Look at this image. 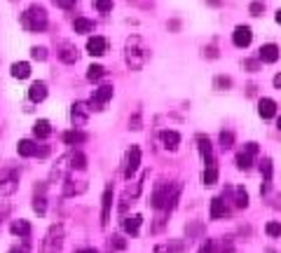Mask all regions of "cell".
Here are the masks:
<instances>
[{
  "instance_id": "7c38bea8",
  "label": "cell",
  "mask_w": 281,
  "mask_h": 253,
  "mask_svg": "<svg viewBox=\"0 0 281 253\" xmlns=\"http://www.w3.org/2000/svg\"><path fill=\"white\" fill-rule=\"evenodd\" d=\"M197 145H199V153H202V160H204L206 166H213V148H211V141L206 136H197Z\"/></svg>"
},
{
  "instance_id": "6da1fadb",
  "label": "cell",
  "mask_w": 281,
  "mask_h": 253,
  "mask_svg": "<svg viewBox=\"0 0 281 253\" xmlns=\"http://www.w3.org/2000/svg\"><path fill=\"white\" fill-rule=\"evenodd\" d=\"M124 59H127V66L134 68V71H141L145 66V61L150 59V52L148 47L143 45V40L138 35H132L124 45Z\"/></svg>"
},
{
  "instance_id": "44dd1931",
  "label": "cell",
  "mask_w": 281,
  "mask_h": 253,
  "mask_svg": "<svg viewBox=\"0 0 281 253\" xmlns=\"http://www.w3.org/2000/svg\"><path fill=\"white\" fill-rule=\"evenodd\" d=\"M10 230H12V235L26 239V237H31V223H28V220H14Z\"/></svg>"
},
{
  "instance_id": "484cf974",
  "label": "cell",
  "mask_w": 281,
  "mask_h": 253,
  "mask_svg": "<svg viewBox=\"0 0 281 253\" xmlns=\"http://www.w3.org/2000/svg\"><path fill=\"white\" fill-rule=\"evenodd\" d=\"M59 59L63 61V64H77V59H80V54H77L75 47H71V45H66L63 50L59 52Z\"/></svg>"
},
{
  "instance_id": "ee69618b",
  "label": "cell",
  "mask_w": 281,
  "mask_h": 253,
  "mask_svg": "<svg viewBox=\"0 0 281 253\" xmlns=\"http://www.w3.org/2000/svg\"><path fill=\"white\" fill-rule=\"evenodd\" d=\"M199 253H211V242H206V244H204V246L199 248Z\"/></svg>"
},
{
  "instance_id": "f907efd6",
  "label": "cell",
  "mask_w": 281,
  "mask_h": 253,
  "mask_svg": "<svg viewBox=\"0 0 281 253\" xmlns=\"http://www.w3.org/2000/svg\"><path fill=\"white\" fill-rule=\"evenodd\" d=\"M12 253H19V251H12Z\"/></svg>"
},
{
  "instance_id": "1f68e13d",
  "label": "cell",
  "mask_w": 281,
  "mask_h": 253,
  "mask_svg": "<svg viewBox=\"0 0 281 253\" xmlns=\"http://www.w3.org/2000/svg\"><path fill=\"white\" fill-rule=\"evenodd\" d=\"M213 87H215V89H221V92H225V89L232 87V80H230L227 75H218V77L213 80Z\"/></svg>"
},
{
  "instance_id": "f1b7e54d",
  "label": "cell",
  "mask_w": 281,
  "mask_h": 253,
  "mask_svg": "<svg viewBox=\"0 0 281 253\" xmlns=\"http://www.w3.org/2000/svg\"><path fill=\"white\" fill-rule=\"evenodd\" d=\"M101 77H105V68L103 66H96V64H94V66L87 68V80L89 82H99Z\"/></svg>"
},
{
  "instance_id": "3957f363",
  "label": "cell",
  "mask_w": 281,
  "mask_h": 253,
  "mask_svg": "<svg viewBox=\"0 0 281 253\" xmlns=\"http://www.w3.org/2000/svg\"><path fill=\"white\" fill-rule=\"evenodd\" d=\"M19 185V171L12 169V166H5L0 169V195H12Z\"/></svg>"
},
{
  "instance_id": "83f0119b",
  "label": "cell",
  "mask_w": 281,
  "mask_h": 253,
  "mask_svg": "<svg viewBox=\"0 0 281 253\" xmlns=\"http://www.w3.org/2000/svg\"><path fill=\"white\" fill-rule=\"evenodd\" d=\"M251 162H253V155L248 153V150H242V153L237 155V169H242V171L251 169Z\"/></svg>"
},
{
  "instance_id": "5b68a950",
  "label": "cell",
  "mask_w": 281,
  "mask_h": 253,
  "mask_svg": "<svg viewBox=\"0 0 281 253\" xmlns=\"http://www.w3.org/2000/svg\"><path fill=\"white\" fill-rule=\"evenodd\" d=\"M17 153L21 155V157H47V155H50V148H38L35 141L24 138V141L17 143Z\"/></svg>"
},
{
  "instance_id": "2e32d148",
  "label": "cell",
  "mask_w": 281,
  "mask_h": 253,
  "mask_svg": "<svg viewBox=\"0 0 281 253\" xmlns=\"http://www.w3.org/2000/svg\"><path fill=\"white\" fill-rule=\"evenodd\" d=\"M258 115L263 120H272L276 115V103L272 99H260L258 101Z\"/></svg>"
},
{
  "instance_id": "d590c367",
  "label": "cell",
  "mask_w": 281,
  "mask_h": 253,
  "mask_svg": "<svg viewBox=\"0 0 281 253\" xmlns=\"http://www.w3.org/2000/svg\"><path fill=\"white\" fill-rule=\"evenodd\" d=\"M248 10H251V14H253V17H260V14L265 12V3H263V0H253Z\"/></svg>"
},
{
  "instance_id": "60d3db41",
  "label": "cell",
  "mask_w": 281,
  "mask_h": 253,
  "mask_svg": "<svg viewBox=\"0 0 281 253\" xmlns=\"http://www.w3.org/2000/svg\"><path fill=\"white\" fill-rule=\"evenodd\" d=\"M132 5L136 7H143V10H148V7H153V0H129Z\"/></svg>"
},
{
  "instance_id": "bcb514c9",
  "label": "cell",
  "mask_w": 281,
  "mask_h": 253,
  "mask_svg": "<svg viewBox=\"0 0 281 253\" xmlns=\"http://www.w3.org/2000/svg\"><path fill=\"white\" fill-rule=\"evenodd\" d=\"M75 253H99L96 248H80V251H75Z\"/></svg>"
},
{
  "instance_id": "52a82bcc",
  "label": "cell",
  "mask_w": 281,
  "mask_h": 253,
  "mask_svg": "<svg viewBox=\"0 0 281 253\" xmlns=\"http://www.w3.org/2000/svg\"><path fill=\"white\" fill-rule=\"evenodd\" d=\"M113 94H115L113 85H101L99 89H94V96H92V108H94V110H103V106L113 99Z\"/></svg>"
},
{
  "instance_id": "4fadbf2b",
  "label": "cell",
  "mask_w": 281,
  "mask_h": 253,
  "mask_svg": "<svg viewBox=\"0 0 281 253\" xmlns=\"http://www.w3.org/2000/svg\"><path fill=\"white\" fill-rule=\"evenodd\" d=\"M101 202H103L101 204V225H108V220H111V206H113V185L105 187Z\"/></svg>"
},
{
  "instance_id": "d6a6232c",
  "label": "cell",
  "mask_w": 281,
  "mask_h": 253,
  "mask_svg": "<svg viewBox=\"0 0 281 253\" xmlns=\"http://www.w3.org/2000/svg\"><path fill=\"white\" fill-rule=\"evenodd\" d=\"M94 7L101 12V14H108V12L113 10V0H92Z\"/></svg>"
},
{
  "instance_id": "277c9868",
  "label": "cell",
  "mask_w": 281,
  "mask_h": 253,
  "mask_svg": "<svg viewBox=\"0 0 281 253\" xmlns=\"http://www.w3.org/2000/svg\"><path fill=\"white\" fill-rule=\"evenodd\" d=\"M61 244H63V227L52 225L47 237H45V242H42V253H59Z\"/></svg>"
},
{
  "instance_id": "9a60e30c",
  "label": "cell",
  "mask_w": 281,
  "mask_h": 253,
  "mask_svg": "<svg viewBox=\"0 0 281 253\" xmlns=\"http://www.w3.org/2000/svg\"><path fill=\"white\" fill-rule=\"evenodd\" d=\"M260 171H263V176H265V183H263V187H260V193L267 195V190H270V183H272V174H274V166H272L270 157H265V160L260 162Z\"/></svg>"
},
{
  "instance_id": "4dcf8cb0",
  "label": "cell",
  "mask_w": 281,
  "mask_h": 253,
  "mask_svg": "<svg viewBox=\"0 0 281 253\" xmlns=\"http://www.w3.org/2000/svg\"><path fill=\"white\" fill-rule=\"evenodd\" d=\"M232 145H234V134L232 132H221V148L230 150Z\"/></svg>"
},
{
  "instance_id": "d6986e66",
  "label": "cell",
  "mask_w": 281,
  "mask_h": 253,
  "mask_svg": "<svg viewBox=\"0 0 281 253\" xmlns=\"http://www.w3.org/2000/svg\"><path fill=\"white\" fill-rule=\"evenodd\" d=\"M87 138H89V136H87L84 132H80V129H71V132L63 134V143H68V145H80V143H84Z\"/></svg>"
},
{
  "instance_id": "8fae6325",
  "label": "cell",
  "mask_w": 281,
  "mask_h": 253,
  "mask_svg": "<svg viewBox=\"0 0 281 253\" xmlns=\"http://www.w3.org/2000/svg\"><path fill=\"white\" fill-rule=\"evenodd\" d=\"M87 52L92 56H103L105 52H108V40L101 38V35H92V38L87 40Z\"/></svg>"
},
{
  "instance_id": "ab89813d",
  "label": "cell",
  "mask_w": 281,
  "mask_h": 253,
  "mask_svg": "<svg viewBox=\"0 0 281 253\" xmlns=\"http://www.w3.org/2000/svg\"><path fill=\"white\" fill-rule=\"evenodd\" d=\"M54 3L61 7V10H71V7H75L77 0H54Z\"/></svg>"
},
{
  "instance_id": "cb8c5ba5",
  "label": "cell",
  "mask_w": 281,
  "mask_h": 253,
  "mask_svg": "<svg viewBox=\"0 0 281 253\" xmlns=\"http://www.w3.org/2000/svg\"><path fill=\"white\" fill-rule=\"evenodd\" d=\"M232 193H234V206L237 209H246L248 206V193H246V187H232Z\"/></svg>"
},
{
  "instance_id": "f546056e",
  "label": "cell",
  "mask_w": 281,
  "mask_h": 253,
  "mask_svg": "<svg viewBox=\"0 0 281 253\" xmlns=\"http://www.w3.org/2000/svg\"><path fill=\"white\" fill-rule=\"evenodd\" d=\"M71 166L73 169H77V171H82L84 166H87V157H84L80 150H75V153L71 155Z\"/></svg>"
},
{
  "instance_id": "681fc988",
  "label": "cell",
  "mask_w": 281,
  "mask_h": 253,
  "mask_svg": "<svg viewBox=\"0 0 281 253\" xmlns=\"http://www.w3.org/2000/svg\"><path fill=\"white\" fill-rule=\"evenodd\" d=\"M276 126H279V129H281V117H279V120H276Z\"/></svg>"
},
{
  "instance_id": "f6af8a7d",
  "label": "cell",
  "mask_w": 281,
  "mask_h": 253,
  "mask_svg": "<svg viewBox=\"0 0 281 253\" xmlns=\"http://www.w3.org/2000/svg\"><path fill=\"white\" fill-rule=\"evenodd\" d=\"M155 253H169V246H157L155 248Z\"/></svg>"
},
{
  "instance_id": "9c48e42d",
  "label": "cell",
  "mask_w": 281,
  "mask_h": 253,
  "mask_svg": "<svg viewBox=\"0 0 281 253\" xmlns=\"http://www.w3.org/2000/svg\"><path fill=\"white\" fill-rule=\"evenodd\" d=\"M279 56H281V50H279V45H274V43H267L258 50V61L260 64H276Z\"/></svg>"
},
{
  "instance_id": "b9f144b4",
  "label": "cell",
  "mask_w": 281,
  "mask_h": 253,
  "mask_svg": "<svg viewBox=\"0 0 281 253\" xmlns=\"http://www.w3.org/2000/svg\"><path fill=\"white\" fill-rule=\"evenodd\" d=\"M244 150H248L251 155H258V143H253V141H251V143L244 145Z\"/></svg>"
},
{
  "instance_id": "d4e9b609",
  "label": "cell",
  "mask_w": 281,
  "mask_h": 253,
  "mask_svg": "<svg viewBox=\"0 0 281 253\" xmlns=\"http://www.w3.org/2000/svg\"><path fill=\"white\" fill-rule=\"evenodd\" d=\"M28 75H31V66H28L26 61L12 64V77H17V80H26Z\"/></svg>"
},
{
  "instance_id": "7a4b0ae2",
  "label": "cell",
  "mask_w": 281,
  "mask_h": 253,
  "mask_svg": "<svg viewBox=\"0 0 281 253\" xmlns=\"http://www.w3.org/2000/svg\"><path fill=\"white\" fill-rule=\"evenodd\" d=\"M21 26L31 33H40L47 28V12L42 5H31L26 12L21 14Z\"/></svg>"
},
{
  "instance_id": "f35d334b",
  "label": "cell",
  "mask_w": 281,
  "mask_h": 253,
  "mask_svg": "<svg viewBox=\"0 0 281 253\" xmlns=\"http://www.w3.org/2000/svg\"><path fill=\"white\" fill-rule=\"evenodd\" d=\"M244 68H248L251 73H255L260 68V61L258 59H246V61H244Z\"/></svg>"
},
{
  "instance_id": "836d02e7",
  "label": "cell",
  "mask_w": 281,
  "mask_h": 253,
  "mask_svg": "<svg viewBox=\"0 0 281 253\" xmlns=\"http://www.w3.org/2000/svg\"><path fill=\"white\" fill-rule=\"evenodd\" d=\"M265 232L270 237H281V223H276V220H270L267 225H265Z\"/></svg>"
},
{
  "instance_id": "30bf717a",
  "label": "cell",
  "mask_w": 281,
  "mask_h": 253,
  "mask_svg": "<svg viewBox=\"0 0 281 253\" xmlns=\"http://www.w3.org/2000/svg\"><path fill=\"white\" fill-rule=\"evenodd\" d=\"M251 40H253V31H251L248 26H237L234 28V33H232V43H234V47L246 50L248 45H251Z\"/></svg>"
},
{
  "instance_id": "ba28073f",
  "label": "cell",
  "mask_w": 281,
  "mask_h": 253,
  "mask_svg": "<svg viewBox=\"0 0 281 253\" xmlns=\"http://www.w3.org/2000/svg\"><path fill=\"white\" fill-rule=\"evenodd\" d=\"M138 166H141V148L132 145L127 153V160H124V178H132L138 171Z\"/></svg>"
},
{
  "instance_id": "e0dca14e",
  "label": "cell",
  "mask_w": 281,
  "mask_h": 253,
  "mask_svg": "<svg viewBox=\"0 0 281 253\" xmlns=\"http://www.w3.org/2000/svg\"><path fill=\"white\" fill-rule=\"evenodd\" d=\"M141 223H143V218L141 216H127V218L122 220V230L127 232V235H132V237H136L138 235V230H141Z\"/></svg>"
},
{
  "instance_id": "7dc6e473",
  "label": "cell",
  "mask_w": 281,
  "mask_h": 253,
  "mask_svg": "<svg viewBox=\"0 0 281 253\" xmlns=\"http://www.w3.org/2000/svg\"><path fill=\"white\" fill-rule=\"evenodd\" d=\"M206 3H209L211 7H218V5H221V3H223V0H206Z\"/></svg>"
},
{
  "instance_id": "7bdbcfd3",
  "label": "cell",
  "mask_w": 281,
  "mask_h": 253,
  "mask_svg": "<svg viewBox=\"0 0 281 253\" xmlns=\"http://www.w3.org/2000/svg\"><path fill=\"white\" fill-rule=\"evenodd\" d=\"M272 82H274V87H276V89H281V73H276V75H274V80H272Z\"/></svg>"
},
{
  "instance_id": "4316f807",
  "label": "cell",
  "mask_w": 281,
  "mask_h": 253,
  "mask_svg": "<svg viewBox=\"0 0 281 253\" xmlns=\"http://www.w3.org/2000/svg\"><path fill=\"white\" fill-rule=\"evenodd\" d=\"M202 181H204V185H215L218 183V166H206L204 174H202Z\"/></svg>"
},
{
  "instance_id": "7402d4cb",
  "label": "cell",
  "mask_w": 281,
  "mask_h": 253,
  "mask_svg": "<svg viewBox=\"0 0 281 253\" xmlns=\"http://www.w3.org/2000/svg\"><path fill=\"white\" fill-rule=\"evenodd\" d=\"M52 134V124L47 120H38L33 124V136L35 138H40V141H42V138H47Z\"/></svg>"
},
{
  "instance_id": "74e56055",
  "label": "cell",
  "mask_w": 281,
  "mask_h": 253,
  "mask_svg": "<svg viewBox=\"0 0 281 253\" xmlns=\"http://www.w3.org/2000/svg\"><path fill=\"white\" fill-rule=\"evenodd\" d=\"M31 56H33L35 61H45L47 59V50H45V47H33V50H31Z\"/></svg>"
},
{
  "instance_id": "603a6c76",
  "label": "cell",
  "mask_w": 281,
  "mask_h": 253,
  "mask_svg": "<svg viewBox=\"0 0 281 253\" xmlns=\"http://www.w3.org/2000/svg\"><path fill=\"white\" fill-rule=\"evenodd\" d=\"M73 28H75V33H92V31H94V22H92V19H87V17H75Z\"/></svg>"
},
{
  "instance_id": "c3c4849f",
  "label": "cell",
  "mask_w": 281,
  "mask_h": 253,
  "mask_svg": "<svg viewBox=\"0 0 281 253\" xmlns=\"http://www.w3.org/2000/svg\"><path fill=\"white\" fill-rule=\"evenodd\" d=\"M274 19H276V24H281V10H276V17Z\"/></svg>"
},
{
  "instance_id": "e575fe53",
  "label": "cell",
  "mask_w": 281,
  "mask_h": 253,
  "mask_svg": "<svg viewBox=\"0 0 281 253\" xmlns=\"http://www.w3.org/2000/svg\"><path fill=\"white\" fill-rule=\"evenodd\" d=\"M111 246L115 248V251H124V248H127V242H124L120 235H113L111 237Z\"/></svg>"
},
{
  "instance_id": "8d00e7d4",
  "label": "cell",
  "mask_w": 281,
  "mask_h": 253,
  "mask_svg": "<svg viewBox=\"0 0 281 253\" xmlns=\"http://www.w3.org/2000/svg\"><path fill=\"white\" fill-rule=\"evenodd\" d=\"M33 209H35V214H38V216H45V197H42V195H40V197L35 195V199H33Z\"/></svg>"
},
{
  "instance_id": "ac0fdd59",
  "label": "cell",
  "mask_w": 281,
  "mask_h": 253,
  "mask_svg": "<svg viewBox=\"0 0 281 253\" xmlns=\"http://www.w3.org/2000/svg\"><path fill=\"white\" fill-rule=\"evenodd\" d=\"M28 99L33 101V103H40V101L47 99V85L45 82H33L28 87Z\"/></svg>"
},
{
  "instance_id": "5bb4252c",
  "label": "cell",
  "mask_w": 281,
  "mask_h": 253,
  "mask_svg": "<svg viewBox=\"0 0 281 253\" xmlns=\"http://www.w3.org/2000/svg\"><path fill=\"white\" fill-rule=\"evenodd\" d=\"M211 220H221L225 216H230V209H227V204L223 202V197H213L211 199V211H209Z\"/></svg>"
},
{
  "instance_id": "8992f818",
  "label": "cell",
  "mask_w": 281,
  "mask_h": 253,
  "mask_svg": "<svg viewBox=\"0 0 281 253\" xmlns=\"http://www.w3.org/2000/svg\"><path fill=\"white\" fill-rule=\"evenodd\" d=\"M89 113H92V108H89L84 101H77V103H73L71 106V122H73V126H75V129H80V126L87 124Z\"/></svg>"
},
{
  "instance_id": "ffe728a7",
  "label": "cell",
  "mask_w": 281,
  "mask_h": 253,
  "mask_svg": "<svg viewBox=\"0 0 281 253\" xmlns=\"http://www.w3.org/2000/svg\"><path fill=\"white\" fill-rule=\"evenodd\" d=\"M162 143L166 145V148H178V143H181V134L174 132V129H164L162 132Z\"/></svg>"
}]
</instances>
